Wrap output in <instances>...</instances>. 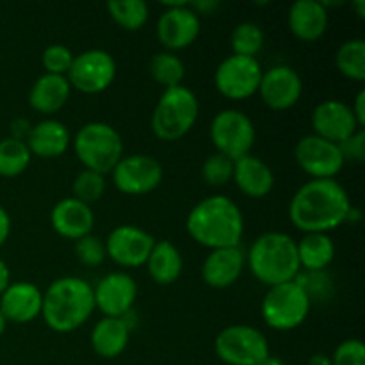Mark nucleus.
<instances>
[{"mask_svg": "<svg viewBox=\"0 0 365 365\" xmlns=\"http://www.w3.org/2000/svg\"><path fill=\"white\" fill-rule=\"evenodd\" d=\"M351 198L335 178L309 180L289 202V220L303 234H330L348 223Z\"/></svg>", "mask_w": 365, "mask_h": 365, "instance_id": "f257e3e1", "label": "nucleus"}, {"mask_svg": "<svg viewBox=\"0 0 365 365\" xmlns=\"http://www.w3.org/2000/svg\"><path fill=\"white\" fill-rule=\"evenodd\" d=\"M185 230L203 248H234L245 237V216L234 200L212 195L200 200L189 210Z\"/></svg>", "mask_w": 365, "mask_h": 365, "instance_id": "f03ea898", "label": "nucleus"}, {"mask_svg": "<svg viewBox=\"0 0 365 365\" xmlns=\"http://www.w3.org/2000/svg\"><path fill=\"white\" fill-rule=\"evenodd\" d=\"M95 312L93 285L78 277L53 280L43 292L41 317L56 334H71L89 321Z\"/></svg>", "mask_w": 365, "mask_h": 365, "instance_id": "7ed1b4c3", "label": "nucleus"}, {"mask_svg": "<svg viewBox=\"0 0 365 365\" xmlns=\"http://www.w3.org/2000/svg\"><path fill=\"white\" fill-rule=\"evenodd\" d=\"M246 266L267 287L296 280L302 273L296 241L284 232L259 235L246 253Z\"/></svg>", "mask_w": 365, "mask_h": 365, "instance_id": "20e7f679", "label": "nucleus"}, {"mask_svg": "<svg viewBox=\"0 0 365 365\" xmlns=\"http://www.w3.org/2000/svg\"><path fill=\"white\" fill-rule=\"evenodd\" d=\"M198 96L187 86L164 89L152 113V132L160 141H178L192 130L198 121Z\"/></svg>", "mask_w": 365, "mask_h": 365, "instance_id": "39448f33", "label": "nucleus"}, {"mask_svg": "<svg viewBox=\"0 0 365 365\" xmlns=\"http://www.w3.org/2000/svg\"><path fill=\"white\" fill-rule=\"evenodd\" d=\"M71 145L84 170L102 175L114 170L125 150L120 132L103 121H91L78 128Z\"/></svg>", "mask_w": 365, "mask_h": 365, "instance_id": "423d86ee", "label": "nucleus"}, {"mask_svg": "<svg viewBox=\"0 0 365 365\" xmlns=\"http://www.w3.org/2000/svg\"><path fill=\"white\" fill-rule=\"evenodd\" d=\"M309 296L296 280L267 287L260 314L271 330L292 331L302 327L310 314Z\"/></svg>", "mask_w": 365, "mask_h": 365, "instance_id": "0eeeda50", "label": "nucleus"}, {"mask_svg": "<svg viewBox=\"0 0 365 365\" xmlns=\"http://www.w3.org/2000/svg\"><path fill=\"white\" fill-rule=\"evenodd\" d=\"M210 141L216 153L237 160L252 153L257 130L252 118L239 109H223L212 118L209 128Z\"/></svg>", "mask_w": 365, "mask_h": 365, "instance_id": "6e6552de", "label": "nucleus"}, {"mask_svg": "<svg viewBox=\"0 0 365 365\" xmlns=\"http://www.w3.org/2000/svg\"><path fill=\"white\" fill-rule=\"evenodd\" d=\"M214 351L227 365H257L271 355L266 335L250 324L223 328L214 341Z\"/></svg>", "mask_w": 365, "mask_h": 365, "instance_id": "1a4fd4ad", "label": "nucleus"}, {"mask_svg": "<svg viewBox=\"0 0 365 365\" xmlns=\"http://www.w3.org/2000/svg\"><path fill=\"white\" fill-rule=\"evenodd\" d=\"M262 73L264 70L257 57L232 53L217 64L214 71V86L225 98L246 100L257 95Z\"/></svg>", "mask_w": 365, "mask_h": 365, "instance_id": "9d476101", "label": "nucleus"}, {"mask_svg": "<svg viewBox=\"0 0 365 365\" xmlns=\"http://www.w3.org/2000/svg\"><path fill=\"white\" fill-rule=\"evenodd\" d=\"M116 61L107 50L91 48L73 57L66 78L71 89L84 95H98L110 88L116 78Z\"/></svg>", "mask_w": 365, "mask_h": 365, "instance_id": "9b49d317", "label": "nucleus"}, {"mask_svg": "<svg viewBox=\"0 0 365 365\" xmlns=\"http://www.w3.org/2000/svg\"><path fill=\"white\" fill-rule=\"evenodd\" d=\"M113 185L128 196H143L155 191L164 178V168L155 157L145 153L121 157L110 171Z\"/></svg>", "mask_w": 365, "mask_h": 365, "instance_id": "f8f14e48", "label": "nucleus"}, {"mask_svg": "<svg viewBox=\"0 0 365 365\" xmlns=\"http://www.w3.org/2000/svg\"><path fill=\"white\" fill-rule=\"evenodd\" d=\"M294 159L312 180H330L344 168L346 160L335 143L316 134H307L296 143Z\"/></svg>", "mask_w": 365, "mask_h": 365, "instance_id": "ddd939ff", "label": "nucleus"}, {"mask_svg": "<svg viewBox=\"0 0 365 365\" xmlns=\"http://www.w3.org/2000/svg\"><path fill=\"white\" fill-rule=\"evenodd\" d=\"M166 7L157 20V39L164 50L177 52L191 46L202 31V21L189 2H163Z\"/></svg>", "mask_w": 365, "mask_h": 365, "instance_id": "4468645a", "label": "nucleus"}, {"mask_svg": "<svg viewBox=\"0 0 365 365\" xmlns=\"http://www.w3.org/2000/svg\"><path fill=\"white\" fill-rule=\"evenodd\" d=\"M103 242H106L107 257L114 264L134 269L145 266L155 245V237L135 225H120L109 232Z\"/></svg>", "mask_w": 365, "mask_h": 365, "instance_id": "2eb2a0df", "label": "nucleus"}, {"mask_svg": "<svg viewBox=\"0 0 365 365\" xmlns=\"http://www.w3.org/2000/svg\"><path fill=\"white\" fill-rule=\"evenodd\" d=\"M259 96L271 110H287L299 102L303 95V81L294 68L277 64L262 73Z\"/></svg>", "mask_w": 365, "mask_h": 365, "instance_id": "dca6fc26", "label": "nucleus"}, {"mask_svg": "<svg viewBox=\"0 0 365 365\" xmlns=\"http://www.w3.org/2000/svg\"><path fill=\"white\" fill-rule=\"evenodd\" d=\"M93 296L95 309H98L103 317H125L132 314V307L138 299V284L128 273L116 271L100 278L93 287Z\"/></svg>", "mask_w": 365, "mask_h": 365, "instance_id": "f3484780", "label": "nucleus"}, {"mask_svg": "<svg viewBox=\"0 0 365 365\" xmlns=\"http://www.w3.org/2000/svg\"><path fill=\"white\" fill-rule=\"evenodd\" d=\"M310 123H312V134L335 145H341L349 135L362 128L353 116L349 103L334 98L317 103L316 109L312 110Z\"/></svg>", "mask_w": 365, "mask_h": 365, "instance_id": "a211bd4d", "label": "nucleus"}, {"mask_svg": "<svg viewBox=\"0 0 365 365\" xmlns=\"http://www.w3.org/2000/svg\"><path fill=\"white\" fill-rule=\"evenodd\" d=\"M246 267V253L241 246L210 250L202 264V280L210 289H228L241 278Z\"/></svg>", "mask_w": 365, "mask_h": 365, "instance_id": "6ab92c4d", "label": "nucleus"}, {"mask_svg": "<svg viewBox=\"0 0 365 365\" xmlns=\"http://www.w3.org/2000/svg\"><path fill=\"white\" fill-rule=\"evenodd\" d=\"M43 292L32 282H11L0 294V312L7 321L25 324L41 316Z\"/></svg>", "mask_w": 365, "mask_h": 365, "instance_id": "aec40b11", "label": "nucleus"}, {"mask_svg": "<svg viewBox=\"0 0 365 365\" xmlns=\"http://www.w3.org/2000/svg\"><path fill=\"white\" fill-rule=\"evenodd\" d=\"M50 223L57 235L70 239V241H78L93 232L95 214H93L91 207L70 196V198L59 200L52 207Z\"/></svg>", "mask_w": 365, "mask_h": 365, "instance_id": "412c9836", "label": "nucleus"}, {"mask_svg": "<svg viewBox=\"0 0 365 365\" xmlns=\"http://www.w3.org/2000/svg\"><path fill=\"white\" fill-rule=\"evenodd\" d=\"M232 182L237 185L239 191L253 200L266 198L274 187V173L269 164L264 163L260 157L248 155L241 157L234 163V177Z\"/></svg>", "mask_w": 365, "mask_h": 365, "instance_id": "4be33fe9", "label": "nucleus"}, {"mask_svg": "<svg viewBox=\"0 0 365 365\" xmlns=\"http://www.w3.org/2000/svg\"><path fill=\"white\" fill-rule=\"evenodd\" d=\"M287 24L299 41H317L328 29V9L319 0H296L289 7Z\"/></svg>", "mask_w": 365, "mask_h": 365, "instance_id": "5701e85b", "label": "nucleus"}, {"mask_svg": "<svg viewBox=\"0 0 365 365\" xmlns=\"http://www.w3.org/2000/svg\"><path fill=\"white\" fill-rule=\"evenodd\" d=\"M25 143L32 155L39 157V159H57L68 152L71 138L66 125L61 123L59 120L46 118V120L32 125Z\"/></svg>", "mask_w": 365, "mask_h": 365, "instance_id": "b1692460", "label": "nucleus"}, {"mask_svg": "<svg viewBox=\"0 0 365 365\" xmlns=\"http://www.w3.org/2000/svg\"><path fill=\"white\" fill-rule=\"evenodd\" d=\"M132 327L127 317H102L91 330V348L102 359H116L130 342Z\"/></svg>", "mask_w": 365, "mask_h": 365, "instance_id": "393cba45", "label": "nucleus"}, {"mask_svg": "<svg viewBox=\"0 0 365 365\" xmlns=\"http://www.w3.org/2000/svg\"><path fill=\"white\" fill-rule=\"evenodd\" d=\"M71 86L63 75L43 73L29 91V106L39 114H53L70 100Z\"/></svg>", "mask_w": 365, "mask_h": 365, "instance_id": "a878e982", "label": "nucleus"}, {"mask_svg": "<svg viewBox=\"0 0 365 365\" xmlns=\"http://www.w3.org/2000/svg\"><path fill=\"white\" fill-rule=\"evenodd\" d=\"M145 266L150 278L157 285H171L180 278L184 259H182L180 250L171 241H155Z\"/></svg>", "mask_w": 365, "mask_h": 365, "instance_id": "bb28decb", "label": "nucleus"}, {"mask_svg": "<svg viewBox=\"0 0 365 365\" xmlns=\"http://www.w3.org/2000/svg\"><path fill=\"white\" fill-rule=\"evenodd\" d=\"M299 267L305 271H327L335 259V242L328 234H305L298 242Z\"/></svg>", "mask_w": 365, "mask_h": 365, "instance_id": "cd10ccee", "label": "nucleus"}, {"mask_svg": "<svg viewBox=\"0 0 365 365\" xmlns=\"http://www.w3.org/2000/svg\"><path fill=\"white\" fill-rule=\"evenodd\" d=\"M107 11L114 24L128 32L141 31L150 18V7L145 0H110Z\"/></svg>", "mask_w": 365, "mask_h": 365, "instance_id": "c85d7f7f", "label": "nucleus"}, {"mask_svg": "<svg viewBox=\"0 0 365 365\" xmlns=\"http://www.w3.org/2000/svg\"><path fill=\"white\" fill-rule=\"evenodd\" d=\"M335 66L346 78L355 82L365 81V41L353 38L342 43L335 53Z\"/></svg>", "mask_w": 365, "mask_h": 365, "instance_id": "c756f323", "label": "nucleus"}, {"mask_svg": "<svg viewBox=\"0 0 365 365\" xmlns=\"http://www.w3.org/2000/svg\"><path fill=\"white\" fill-rule=\"evenodd\" d=\"M32 153L27 143L13 138L0 139V177L14 178L29 168Z\"/></svg>", "mask_w": 365, "mask_h": 365, "instance_id": "7c9ffc66", "label": "nucleus"}, {"mask_svg": "<svg viewBox=\"0 0 365 365\" xmlns=\"http://www.w3.org/2000/svg\"><path fill=\"white\" fill-rule=\"evenodd\" d=\"M148 70L153 81L163 86L164 89L182 86L185 77V66L182 59L175 52H168V50L157 52L152 57Z\"/></svg>", "mask_w": 365, "mask_h": 365, "instance_id": "2f4dec72", "label": "nucleus"}, {"mask_svg": "<svg viewBox=\"0 0 365 365\" xmlns=\"http://www.w3.org/2000/svg\"><path fill=\"white\" fill-rule=\"evenodd\" d=\"M230 46L235 56L255 57L264 46V31L253 21H242L232 31Z\"/></svg>", "mask_w": 365, "mask_h": 365, "instance_id": "473e14b6", "label": "nucleus"}, {"mask_svg": "<svg viewBox=\"0 0 365 365\" xmlns=\"http://www.w3.org/2000/svg\"><path fill=\"white\" fill-rule=\"evenodd\" d=\"M107 187L106 175L91 170H82L73 180V198L91 207L103 196Z\"/></svg>", "mask_w": 365, "mask_h": 365, "instance_id": "72a5a7b5", "label": "nucleus"}, {"mask_svg": "<svg viewBox=\"0 0 365 365\" xmlns=\"http://www.w3.org/2000/svg\"><path fill=\"white\" fill-rule=\"evenodd\" d=\"M296 282L312 302H327L334 294V280L327 271H302Z\"/></svg>", "mask_w": 365, "mask_h": 365, "instance_id": "f704fd0d", "label": "nucleus"}, {"mask_svg": "<svg viewBox=\"0 0 365 365\" xmlns=\"http://www.w3.org/2000/svg\"><path fill=\"white\" fill-rule=\"evenodd\" d=\"M234 177V160L221 153H212L202 164V178L210 187H223Z\"/></svg>", "mask_w": 365, "mask_h": 365, "instance_id": "c9c22d12", "label": "nucleus"}, {"mask_svg": "<svg viewBox=\"0 0 365 365\" xmlns=\"http://www.w3.org/2000/svg\"><path fill=\"white\" fill-rule=\"evenodd\" d=\"M73 252L78 262L86 267H98L102 266L103 260L107 259L106 242H103L98 235L93 234L75 241Z\"/></svg>", "mask_w": 365, "mask_h": 365, "instance_id": "e433bc0d", "label": "nucleus"}, {"mask_svg": "<svg viewBox=\"0 0 365 365\" xmlns=\"http://www.w3.org/2000/svg\"><path fill=\"white\" fill-rule=\"evenodd\" d=\"M73 52L68 46L61 45V43H53V45L46 46L41 56V64L45 68V73L66 77L71 68V63H73Z\"/></svg>", "mask_w": 365, "mask_h": 365, "instance_id": "4c0bfd02", "label": "nucleus"}, {"mask_svg": "<svg viewBox=\"0 0 365 365\" xmlns=\"http://www.w3.org/2000/svg\"><path fill=\"white\" fill-rule=\"evenodd\" d=\"M334 365H365V346L360 339H346L330 356Z\"/></svg>", "mask_w": 365, "mask_h": 365, "instance_id": "58836bf2", "label": "nucleus"}, {"mask_svg": "<svg viewBox=\"0 0 365 365\" xmlns=\"http://www.w3.org/2000/svg\"><path fill=\"white\" fill-rule=\"evenodd\" d=\"M339 148H341V153H342V157H344L346 163H348V160H351V163H364L365 160V132H364V128H360V130H356L355 134L349 135L346 141H342L341 145H339Z\"/></svg>", "mask_w": 365, "mask_h": 365, "instance_id": "ea45409f", "label": "nucleus"}, {"mask_svg": "<svg viewBox=\"0 0 365 365\" xmlns=\"http://www.w3.org/2000/svg\"><path fill=\"white\" fill-rule=\"evenodd\" d=\"M31 128H32L31 121L25 120V118H16V120L11 121L9 125V138L18 139V141H25L29 132H31Z\"/></svg>", "mask_w": 365, "mask_h": 365, "instance_id": "a19ab883", "label": "nucleus"}, {"mask_svg": "<svg viewBox=\"0 0 365 365\" xmlns=\"http://www.w3.org/2000/svg\"><path fill=\"white\" fill-rule=\"evenodd\" d=\"M349 107H351L355 120L359 121L360 127L364 128V125H365V91L364 89H360V91L356 93L355 100H353V106H349Z\"/></svg>", "mask_w": 365, "mask_h": 365, "instance_id": "79ce46f5", "label": "nucleus"}, {"mask_svg": "<svg viewBox=\"0 0 365 365\" xmlns=\"http://www.w3.org/2000/svg\"><path fill=\"white\" fill-rule=\"evenodd\" d=\"M221 4L217 0H196V2H189V7L195 11L196 14H212L220 9Z\"/></svg>", "mask_w": 365, "mask_h": 365, "instance_id": "37998d69", "label": "nucleus"}, {"mask_svg": "<svg viewBox=\"0 0 365 365\" xmlns=\"http://www.w3.org/2000/svg\"><path fill=\"white\" fill-rule=\"evenodd\" d=\"M11 234V217L9 212L0 205V248L6 245V241L9 239Z\"/></svg>", "mask_w": 365, "mask_h": 365, "instance_id": "c03bdc74", "label": "nucleus"}, {"mask_svg": "<svg viewBox=\"0 0 365 365\" xmlns=\"http://www.w3.org/2000/svg\"><path fill=\"white\" fill-rule=\"evenodd\" d=\"M9 284H11L9 266H7V264L0 259V294H2L7 287H9Z\"/></svg>", "mask_w": 365, "mask_h": 365, "instance_id": "a18cd8bd", "label": "nucleus"}, {"mask_svg": "<svg viewBox=\"0 0 365 365\" xmlns=\"http://www.w3.org/2000/svg\"><path fill=\"white\" fill-rule=\"evenodd\" d=\"M307 365H334V364H331V359L328 355H324V353H317V355L310 356L309 364Z\"/></svg>", "mask_w": 365, "mask_h": 365, "instance_id": "49530a36", "label": "nucleus"}, {"mask_svg": "<svg viewBox=\"0 0 365 365\" xmlns=\"http://www.w3.org/2000/svg\"><path fill=\"white\" fill-rule=\"evenodd\" d=\"M257 365H285V364H284V360L278 359V356L269 355V356H266L264 360H260V362Z\"/></svg>", "mask_w": 365, "mask_h": 365, "instance_id": "de8ad7c7", "label": "nucleus"}, {"mask_svg": "<svg viewBox=\"0 0 365 365\" xmlns=\"http://www.w3.org/2000/svg\"><path fill=\"white\" fill-rule=\"evenodd\" d=\"M353 7H355L356 11V16L359 18L365 16V0H356V2H353Z\"/></svg>", "mask_w": 365, "mask_h": 365, "instance_id": "09e8293b", "label": "nucleus"}, {"mask_svg": "<svg viewBox=\"0 0 365 365\" xmlns=\"http://www.w3.org/2000/svg\"><path fill=\"white\" fill-rule=\"evenodd\" d=\"M6 328H7V319H6V317H4V314L0 312V335H2L4 331H6Z\"/></svg>", "mask_w": 365, "mask_h": 365, "instance_id": "8fccbe9b", "label": "nucleus"}]
</instances>
